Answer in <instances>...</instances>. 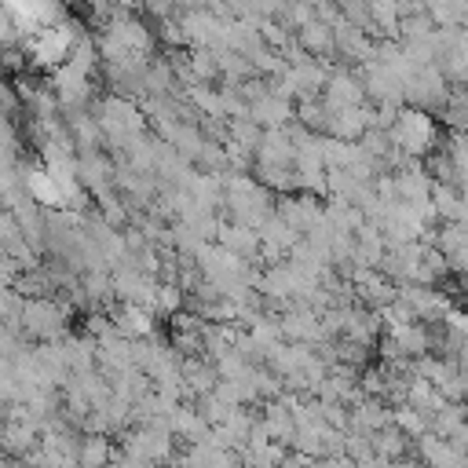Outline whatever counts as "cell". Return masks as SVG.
Here are the masks:
<instances>
[{
  "instance_id": "obj_1",
  "label": "cell",
  "mask_w": 468,
  "mask_h": 468,
  "mask_svg": "<svg viewBox=\"0 0 468 468\" xmlns=\"http://www.w3.org/2000/svg\"><path fill=\"white\" fill-rule=\"evenodd\" d=\"M388 139H391V146L402 150L406 157L424 161L428 154L439 150V139H442V135H439V124H435L431 113L413 110V106H402L399 117H395V124L388 128Z\"/></svg>"
},
{
  "instance_id": "obj_2",
  "label": "cell",
  "mask_w": 468,
  "mask_h": 468,
  "mask_svg": "<svg viewBox=\"0 0 468 468\" xmlns=\"http://www.w3.org/2000/svg\"><path fill=\"white\" fill-rule=\"evenodd\" d=\"M69 307L55 296H22L18 311V333H26L33 344H51L66 336Z\"/></svg>"
},
{
  "instance_id": "obj_3",
  "label": "cell",
  "mask_w": 468,
  "mask_h": 468,
  "mask_svg": "<svg viewBox=\"0 0 468 468\" xmlns=\"http://www.w3.org/2000/svg\"><path fill=\"white\" fill-rule=\"evenodd\" d=\"M77 44H80V40H77L73 26H48V29H37V33H33L29 51H33V62H37V66L58 69V66L73 55Z\"/></svg>"
},
{
  "instance_id": "obj_4",
  "label": "cell",
  "mask_w": 468,
  "mask_h": 468,
  "mask_svg": "<svg viewBox=\"0 0 468 468\" xmlns=\"http://www.w3.org/2000/svg\"><path fill=\"white\" fill-rule=\"evenodd\" d=\"M117 461L113 435L102 431H80L77 435V468H110Z\"/></svg>"
},
{
  "instance_id": "obj_5",
  "label": "cell",
  "mask_w": 468,
  "mask_h": 468,
  "mask_svg": "<svg viewBox=\"0 0 468 468\" xmlns=\"http://www.w3.org/2000/svg\"><path fill=\"white\" fill-rule=\"evenodd\" d=\"M113 329L124 336V340H143V336H154V311L150 307H139V303H117L113 314H110Z\"/></svg>"
},
{
  "instance_id": "obj_6",
  "label": "cell",
  "mask_w": 468,
  "mask_h": 468,
  "mask_svg": "<svg viewBox=\"0 0 468 468\" xmlns=\"http://www.w3.org/2000/svg\"><path fill=\"white\" fill-rule=\"evenodd\" d=\"M216 245L227 249L230 256H238V260H252L260 252V234L252 227H241V223L223 219L219 230H216Z\"/></svg>"
},
{
  "instance_id": "obj_7",
  "label": "cell",
  "mask_w": 468,
  "mask_h": 468,
  "mask_svg": "<svg viewBox=\"0 0 468 468\" xmlns=\"http://www.w3.org/2000/svg\"><path fill=\"white\" fill-rule=\"evenodd\" d=\"M296 44H300L303 55H333V51H336V48H333V26H325V22H318V18L296 29Z\"/></svg>"
},
{
  "instance_id": "obj_8",
  "label": "cell",
  "mask_w": 468,
  "mask_h": 468,
  "mask_svg": "<svg viewBox=\"0 0 468 468\" xmlns=\"http://www.w3.org/2000/svg\"><path fill=\"white\" fill-rule=\"evenodd\" d=\"M369 442H373V457H384V461H399V457H406L410 453V439L395 428V424H388V428H380V431H373L369 435Z\"/></svg>"
},
{
  "instance_id": "obj_9",
  "label": "cell",
  "mask_w": 468,
  "mask_h": 468,
  "mask_svg": "<svg viewBox=\"0 0 468 468\" xmlns=\"http://www.w3.org/2000/svg\"><path fill=\"white\" fill-rule=\"evenodd\" d=\"M391 424L410 439V442H417L420 435H428V417L424 413H417L413 406H391Z\"/></svg>"
},
{
  "instance_id": "obj_10",
  "label": "cell",
  "mask_w": 468,
  "mask_h": 468,
  "mask_svg": "<svg viewBox=\"0 0 468 468\" xmlns=\"http://www.w3.org/2000/svg\"><path fill=\"white\" fill-rule=\"evenodd\" d=\"M461 285H464V292H468V267L461 271Z\"/></svg>"
}]
</instances>
